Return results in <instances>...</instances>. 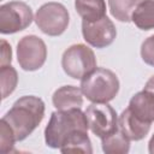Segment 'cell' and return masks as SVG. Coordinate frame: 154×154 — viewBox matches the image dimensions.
<instances>
[{"mask_svg": "<svg viewBox=\"0 0 154 154\" xmlns=\"http://www.w3.org/2000/svg\"><path fill=\"white\" fill-rule=\"evenodd\" d=\"M45 102L34 95H25L14 101L1 118L8 124L17 142L24 141L40 125L45 117Z\"/></svg>", "mask_w": 154, "mask_h": 154, "instance_id": "6da1fadb", "label": "cell"}, {"mask_svg": "<svg viewBox=\"0 0 154 154\" xmlns=\"http://www.w3.org/2000/svg\"><path fill=\"white\" fill-rule=\"evenodd\" d=\"M85 113L81 108L58 109L51 114L45 129V142L53 149H59L67 136L77 130L88 131Z\"/></svg>", "mask_w": 154, "mask_h": 154, "instance_id": "7a4b0ae2", "label": "cell"}, {"mask_svg": "<svg viewBox=\"0 0 154 154\" xmlns=\"http://www.w3.org/2000/svg\"><path fill=\"white\" fill-rule=\"evenodd\" d=\"M117 75L106 67H95L81 79V90L91 102H109L119 91Z\"/></svg>", "mask_w": 154, "mask_h": 154, "instance_id": "3957f363", "label": "cell"}, {"mask_svg": "<svg viewBox=\"0 0 154 154\" xmlns=\"http://www.w3.org/2000/svg\"><path fill=\"white\" fill-rule=\"evenodd\" d=\"M61 67L64 72L73 78L82 79L96 66V58L90 47L83 43L70 46L61 57Z\"/></svg>", "mask_w": 154, "mask_h": 154, "instance_id": "277c9868", "label": "cell"}, {"mask_svg": "<svg viewBox=\"0 0 154 154\" xmlns=\"http://www.w3.org/2000/svg\"><path fill=\"white\" fill-rule=\"evenodd\" d=\"M34 20L43 34L48 36H60L69 26L70 16L63 4L49 1L40 6Z\"/></svg>", "mask_w": 154, "mask_h": 154, "instance_id": "5b68a950", "label": "cell"}, {"mask_svg": "<svg viewBox=\"0 0 154 154\" xmlns=\"http://www.w3.org/2000/svg\"><path fill=\"white\" fill-rule=\"evenodd\" d=\"M32 20V10L23 1H10L0 6V32L4 35L24 30Z\"/></svg>", "mask_w": 154, "mask_h": 154, "instance_id": "8992f818", "label": "cell"}, {"mask_svg": "<svg viewBox=\"0 0 154 154\" xmlns=\"http://www.w3.org/2000/svg\"><path fill=\"white\" fill-rule=\"evenodd\" d=\"M84 113L90 131L99 138H103L118 129L117 112L108 102H93Z\"/></svg>", "mask_w": 154, "mask_h": 154, "instance_id": "52a82bcc", "label": "cell"}, {"mask_svg": "<svg viewBox=\"0 0 154 154\" xmlns=\"http://www.w3.org/2000/svg\"><path fill=\"white\" fill-rule=\"evenodd\" d=\"M47 59V46L36 35H26L17 43V60L24 71H36Z\"/></svg>", "mask_w": 154, "mask_h": 154, "instance_id": "ba28073f", "label": "cell"}, {"mask_svg": "<svg viewBox=\"0 0 154 154\" xmlns=\"http://www.w3.org/2000/svg\"><path fill=\"white\" fill-rule=\"evenodd\" d=\"M82 35L88 45L101 49L113 43L117 37V29L113 22L105 16L96 22L82 20Z\"/></svg>", "mask_w": 154, "mask_h": 154, "instance_id": "9c48e42d", "label": "cell"}, {"mask_svg": "<svg viewBox=\"0 0 154 154\" xmlns=\"http://www.w3.org/2000/svg\"><path fill=\"white\" fill-rule=\"evenodd\" d=\"M128 108L140 122L152 124L154 122V94L146 89L136 93L130 99Z\"/></svg>", "mask_w": 154, "mask_h": 154, "instance_id": "30bf717a", "label": "cell"}, {"mask_svg": "<svg viewBox=\"0 0 154 154\" xmlns=\"http://www.w3.org/2000/svg\"><path fill=\"white\" fill-rule=\"evenodd\" d=\"M118 128L130 141H141L148 135L150 124L140 122L131 114L129 108H125L118 117Z\"/></svg>", "mask_w": 154, "mask_h": 154, "instance_id": "8fae6325", "label": "cell"}, {"mask_svg": "<svg viewBox=\"0 0 154 154\" xmlns=\"http://www.w3.org/2000/svg\"><path fill=\"white\" fill-rule=\"evenodd\" d=\"M83 96L81 88L75 85H63L53 93L52 102L57 109L81 108L83 105Z\"/></svg>", "mask_w": 154, "mask_h": 154, "instance_id": "7c38bea8", "label": "cell"}, {"mask_svg": "<svg viewBox=\"0 0 154 154\" xmlns=\"http://www.w3.org/2000/svg\"><path fill=\"white\" fill-rule=\"evenodd\" d=\"M61 153H93V147L90 138L88 136V131L85 130H77L72 132L70 136L65 138L61 147L59 148Z\"/></svg>", "mask_w": 154, "mask_h": 154, "instance_id": "4fadbf2b", "label": "cell"}, {"mask_svg": "<svg viewBox=\"0 0 154 154\" xmlns=\"http://www.w3.org/2000/svg\"><path fill=\"white\" fill-rule=\"evenodd\" d=\"M75 8L84 22H96L106 16L105 0H75Z\"/></svg>", "mask_w": 154, "mask_h": 154, "instance_id": "5bb4252c", "label": "cell"}, {"mask_svg": "<svg viewBox=\"0 0 154 154\" xmlns=\"http://www.w3.org/2000/svg\"><path fill=\"white\" fill-rule=\"evenodd\" d=\"M131 22L144 31L154 29V0H142L134 11Z\"/></svg>", "mask_w": 154, "mask_h": 154, "instance_id": "9a60e30c", "label": "cell"}, {"mask_svg": "<svg viewBox=\"0 0 154 154\" xmlns=\"http://www.w3.org/2000/svg\"><path fill=\"white\" fill-rule=\"evenodd\" d=\"M102 150L107 154H126L130 150V140L119 130V128L101 138Z\"/></svg>", "mask_w": 154, "mask_h": 154, "instance_id": "2e32d148", "label": "cell"}, {"mask_svg": "<svg viewBox=\"0 0 154 154\" xmlns=\"http://www.w3.org/2000/svg\"><path fill=\"white\" fill-rule=\"evenodd\" d=\"M142 0H108V7L112 17L123 23L131 22V17L137 5Z\"/></svg>", "mask_w": 154, "mask_h": 154, "instance_id": "e0dca14e", "label": "cell"}, {"mask_svg": "<svg viewBox=\"0 0 154 154\" xmlns=\"http://www.w3.org/2000/svg\"><path fill=\"white\" fill-rule=\"evenodd\" d=\"M0 83H1V99H6L11 95L18 83V75L13 66H0Z\"/></svg>", "mask_w": 154, "mask_h": 154, "instance_id": "ac0fdd59", "label": "cell"}, {"mask_svg": "<svg viewBox=\"0 0 154 154\" xmlns=\"http://www.w3.org/2000/svg\"><path fill=\"white\" fill-rule=\"evenodd\" d=\"M14 134L6 122L0 120V150L1 153H8L13 149L16 143Z\"/></svg>", "mask_w": 154, "mask_h": 154, "instance_id": "d6986e66", "label": "cell"}, {"mask_svg": "<svg viewBox=\"0 0 154 154\" xmlns=\"http://www.w3.org/2000/svg\"><path fill=\"white\" fill-rule=\"evenodd\" d=\"M141 58L142 60L154 67V35L147 37L141 45Z\"/></svg>", "mask_w": 154, "mask_h": 154, "instance_id": "ffe728a7", "label": "cell"}, {"mask_svg": "<svg viewBox=\"0 0 154 154\" xmlns=\"http://www.w3.org/2000/svg\"><path fill=\"white\" fill-rule=\"evenodd\" d=\"M11 61H12L11 46L5 40H1V61H0V66L11 65Z\"/></svg>", "mask_w": 154, "mask_h": 154, "instance_id": "44dd1931", "label": "cell"}, {"mask_svg": "<svg viewBox=\"0 0 154 154\" xmlns=\"http://www.w3.org/2000/svg\"><path fill=\"white\" fill-rule=\"evenodd\" d=\"M144 89H146V90H149V91H152V93L154 94V76H152V77L147 81V83L144 84Z\"/></svg>", "mask_w": 154, "mask_h": 154, "instance_id": "7402d4cb", "label": "cell"}, {"mask_svg": "<svg viewBox=\"0 0 154 154\" xmlns=\"http://www.w3.org/2000/svg\"><path fill=\"white\" fill-rule=\"evenodd\" d=\"M148 152L150 154H154V134H153V136L150 137V140L148 142Z\"/></svg>", "mask_w": 154, "mask_h": 154, "instance_id": "603a6c76", "label": "cell"}]
</instances>
